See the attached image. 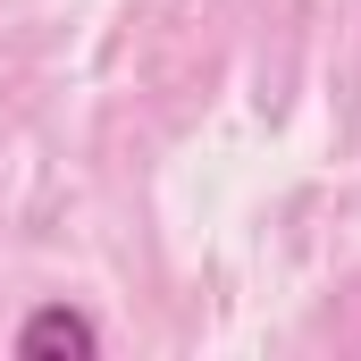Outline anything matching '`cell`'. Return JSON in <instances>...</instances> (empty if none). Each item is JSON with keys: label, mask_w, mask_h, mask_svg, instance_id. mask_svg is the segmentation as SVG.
I'll use <instances>...</instances> for the list:
<instances>
[{"label": "cell", "mask_w": 361, "mask_h": 361, "mask_svg": "<svg viewBox=\"0 0 361 361\" xmlns=\"http://www.w3.org/2000/svg\"><path fill=\"white\" fill-rule=\"evenodd\" d=\"M17 353H25V361H42V353L92 361V353H101V328H92L85 311H68V302H42V311H25V328H17Z\"/></svg>", "instance_id": "obj_1"}]
</instances>
